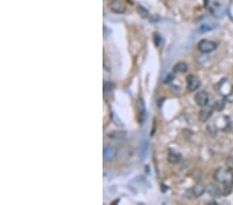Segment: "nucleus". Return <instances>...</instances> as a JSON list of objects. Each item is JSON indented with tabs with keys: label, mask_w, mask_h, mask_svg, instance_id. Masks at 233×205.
<instances>
[{
	"label": "nucleus",
	"mask_w": 233,
	"mask_h": 205,
	"mask_svg": "<svg viewBox=\"0 0 233 205\" xmlns=\"http://www.w3.org/2000/svg\"><path fill=\"white\" fill-rule=\"evenodd\" d=\"M214 178L218 181L221 182H228L229 179H233L231 172L229 171H225L224 169H218V170L214 172Z\"/></svg>",
	"instance_id": "7ed1b4c3"
},
{
	"label": "nucleus",
	"mask_w": 233,
	"mask_h": 205,
	"mask_svg": "<svg viewBox=\"0 0 233 205\" xmlns=\"http://www.w3.org/2000/svg\"><path fill=\"white\" fill-rule=\"evenodd\" d=\"M110 11H112L115 14H125L126 7L120 0H110L108 4Z\"/></svg>",
	"instance_id": "f03ea898"
},
{
	"label": "nucleus",
	"mask_w": 233,
	"mask_h": 205,
	"mask_svg": "<svg viewBox=\"0 0 233 205\" xmlns=\"http://www.w3.org/2000/svg\"><path fill=\"white\" fill-rule=\"evenodd\" d=\"M200 86V81L195 75H189L187 77V87L190 91H194Z\"/></svg>",
	"instance_id": "39448f33"
},
{
	"label": "nucleus",
	"mask_w": 233,
	"mask_h": 205,
	"mask_svg": "<svg viewBox=\"0 0 233 205\" xmlns=\"http://www.w3.org/2000/svg\"><path fill=\"white\" fill-rule=\"evenodd\" d=\"M212 116V109L209 107H205L203 109H201L199 112V121L200 122H206Z\"/></svg>",
	"instance_id": "423d86ee"
},
{
	"label": "nucleus",
	"mask_w": 233,
	"mask_h": 205,
	"mask_svg": "<svg viewBox=\"0 0 233 205\" xmlns=\"http://www.w3.org/2000/svg\"><path fill=\"white\" fill-rule=\"evenodd\" d=\"M205 191H206V188L202 186V184H200V183L196 184V186H195L194 188H193V194H194L196 197L202 196V195L204 194Z\"/></svg>",
	"instance_id": "f8f14e48"
},
{
	"label": "nucleus",
	"mask_w": 233,
	"mask_h": 205,
	"mask_svg": "<svg viewBox=\"0 0 233 205\" xmlns=\"http://www.w3.org/2000/svg\"><path fill=\"white\" fill-rule=\"evenodd\" d=\"M181 159V155L178 152H173V151H170L168 154V161L170 162L171 164H177L179 163V161Z\"/></svg>",
	"instance_id": "9d476101"
},
{
	"label": "nucleus",
	"mask_w": 233,
	"mask_h": 205,
	"mask_svg": "<svg viewBox=\"0 0 233 205\" xmlns=\"http://www.w3.org/2000/svg\"><path fill=\"white\" fill-rule=\"evenodd\" d=\"M116 154V149L112 145H106L104 147L103 151V158L105 161H109V159H113Z\"/></svg>",
	"instance_id": "0eeeda50"
},
{
	"label": "nucleus",
	"mask_w": 233,
	"mask_h": 205,
	"mask_svg": "<svg viewBox=\"0 0 233 205\" xmlns=\"http://www.w3.org/2000/svg\"><path fill=\"white\" fill-rule=\"evenodd\" d=\"M112 87H113V85L111 84V83H109V82L104 83V91H105V92H107V91H111L112 90Z\"/></svg>",
	"instance_id": "f3484780"
},
{
	"label": "nucleus",
	"mask_w": 233,
	"mask_h": 205,
	"mask_svg": "<svg viewBox=\"0 0 233 205\" xmlns=\"http://www.w3.org/2000/svg\"><path fill=\"white\" fill-rule=\"evenodd\" d=\"M206 191H207V193L211 195V196L214 197V198L220 197L221 196V194H222L221 189H220L218 186H216V184H214V183H209L208 186H206Z\"/></svg>",
	"instance_id": "6e6552de"
},
{
	"label": "nucleus",
	"mask_w": 233,
	"mask_h": 205,
	"mask_svg": "<svg viewBox=\"0 0 233 205\" xmlns=\"http://www.w3.org/2000/svg\"><path fill=\"white\" fill-rule=\"evenodd\" d=\"M225 108V100H218L214 104V109L217 111H222Z\"/></svg>",
	"instance_id": "4468645a"
},
{
	"label": "nucleus",
	"mask_w": 233,
	"mask_h": 205,
	"mask_svg": "<svg viewBox=\"0 0 233 205\" xmlns=\"http://www.w3.org/2000/svg\"><path fill=\"white\" fill-rule=\"evenodd\" d=\"M209 95L206 91H199L196 95H195V102L200 107H204L208 104Z\"/></svg>",
	"instance_id": "20e7f679"
},
{
	"label": "nucleus",
	"mask_w": 233,
	"mask_h": 205,
	"mask_svg": "<svg viewBox=\"0 0 233 205\" xmlns=\"http://www.w3.org/2000/svg\"><path fill=\"white\" fill-rule=\"evenodd\" d=\"M147 150H148V141L144 140V141L141 142V145H140V159H141V161H143V159L146 158V155H147Z\"/></svg>",
	"instance_id": "1a4fd4ad"
},
{
	"label": "nucleus",
	"mask_w": 233,
	"mask_h": 205,
	"mask_svg": "<svg viewBox=\"0 0 233 205\" xmlns=\"http://www.w3.org/2000/svg\"><path fill=\"white\" fill-rule=\"evenodd\" d=\"M140 113H139V115H140V117H139V120H140V122L142 123L144 118H145V107H144V102H142V101L140 100Z\"/></svg>",
	"instance_id": "2eb2a0df"
},
{
	"label": "nucleus",
	"mask_w": 233,
	"mask_h": 205,
	"mask_svg": "<svg viewBox=\"0 0 233 205\" xmlns=\"http://www.w3.org/2000/svg\"><path fill=\"white\" fill-rule=\"evenodd\" d=\"M187 70H188V64L186 62H178L173 67L174 73H184Z\"/></svg>",
	"instance_id": "9b49d317"
},
{
	"label": "nucleus",
	"mask_w": 233,
	"mask_h": 205,
	"mask_svg": "<svg viewBox=\"0 0 233 205\" xmlns=\"http://www.w3.org/2000/svg\"><path fill=\"white\" fill-rule=\"evenodd\" d=\"M225 100L229 103H233V91H231L230 93H228L226 95V97H225Z\"/></svg>",
	"instance_id": "a211bd4d"
},
{
	"label": "nucleus",
	"mask_w": 233,
	"mask_h": 205,
	"mask_svg": "<svg viewBox=\"0 0 233 205\" xmlns=\"http://www.w3.org/2000/svg\"><path fill=\"white\" fill-rule=\"evenodd\" d=\"M138 9V14H140L141 17L146 18V17L148 16V11H147L146 9H144L143 6H140V5H139L138 9Z\"/></svg>",
	"instance_id": "dca6fc26"
},
{
	"label": "nucleus",
	"mask_w": 233,
	"mask_h": 205,
	"mask_svg": "<svg viewBox=\"0 0 233 205\" xmlns=\"http://www.w3.org/2000/svg\"><path fill=\"white\" fill-rule=\"evenodd\" d=\"M214 28V25H211V23H203V24L200 25L199 27V31L201 33H204V32H207V31H211L212 29Z\"/></svg>",
	"instance_id": "ddd939ff"
},
{
	"label": "nucleus",
	"mask_w": 233,
	"mask_h": 205,
	"mask_svg": "<svg viewBox=\"0 0 233 205\" xmlns=\"http://www.w3.org/2000/svg\"><path fill=\"white\" fill-rule=\"evenodd\" d=\"M218 45L217 43L212 42V40H207V39H203L198 44V49L199 51L203 54H207V53H211L212 51L217 49Z\"/></svg>",
	"instance_id": "f257e3e1"
}]
</instances>
